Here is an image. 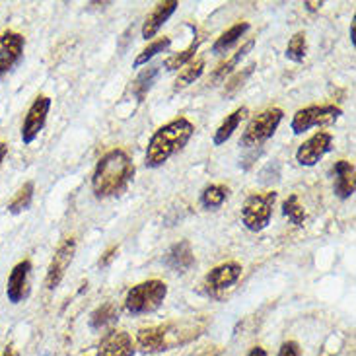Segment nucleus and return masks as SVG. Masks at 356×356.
Masks as SVG:
<instances>
[{
    "mask_svg": "<svg viewBox=\"0 0 356 356\" xmlns=\"http://www.w3.org/2000/svg\"><path fill=\"white\" fill-rule=\"evenodd\" d=\"M31 270V261L24 259L12 269L6 284V296L12 304H19L22 300L28 296V277Z\"/></svg>",
    "mask_w": 356,
    "mask_h": 356,
    "instance_id": "2eb2a0df",
    "label": "nucleus"
},
{
    "mask_svg": "<svg viewBox=\"0 0 356 356\" xmlns=\"http://www.w3.org/2000/svg\"><path fill=\"white\" fill-rule=\"evenodd\" d=\"M241 270H243V267L236 261H228V263H222L218 267L211 269L202 280L204 294L211 298H220L226 290H230L240 280Z\"/></svg>",
    "mask_w": 356,
    "mask_h": 356,
    "instance_id": "6e6552de",
    "label": "nucleus"
},
{
    "mask_svg": "<svg viewBox=\"0 0 356 356\" xmlns=\"http://www.w3.org/2000/svg\"><path fill=\"white\" fill-rule=\"evenodd\" d=\"M117 321H119V309H117L115 304L106 302V304H102L99 308L92 312V316H90V327L96 329V331H102V329L111 327Z\"/></svg>",
    "mask_w": 356,
    "mask_h": 356,
    "instance_id": "412c9836",
    "label": "nucleus"
},
{
    "mask_svg": "<svg viewBox=\"0 0 356 356\" xmlns=\"http://www.w3.org/2000/svg\"><path fill=\"white\" fill-rule=\"evenodd\" d=\"M172 45V39L170 38H162V39H156L152 41L148 47H145L140 53H138V57L135 58V63H133V67L138 68L143 67V65H148V60H152L156 55H160V53H164L165 49Z\"/></svg>",
    "mask_w": 356,
    "mask_h": 356,
    "instance_id": "c85d7f7f",
    "label": "nucleus"
},
{
    "mask_svg": "<svg viewBox=\"0 0 356 356\" xmlns=\"http://www.w3.org/2000/svg\"><path fill=\"white\" fill-rule=\"evenodd\" d=\"M304 6H306V8H308L309 12H316V10H319V8H321V6H323V2H306Z\"/></svg>",
    "mask_w": 356,
    "mask_h": 356,
    "instance_id": "72a5a7b5",
    "label": "nucleus"
},
{
    "mask_svg": "<svg viewBox=\"0 0 356 356\" xmlns=\"http://www.w3.org/2000/svg\"><path fill=\"white\" fill-rule=\"evenodd\" d=\"M282 214H284L294 226H298V228H302V226L306 224V220H308V212H306V209L300 204L298 195H289V197L282 201Z\"/></svg>",
    "mask_w": 356,
    "mask_h": 356,
    "instance_id": "5701e85b",
    "label": "nucleus"
},
{
    "mask_svg": "<svg viewBox=\"0 0 356 356\" xmlns=\"http://www.w3.org/2000/svg\"><path fill=\"white\" fill-rule=\"evenodd\" d=\"M284 55L292 63H302L306 58V55H308V38H306L304 31H296L292 35L289 45H286V53Z\"/></svg>",
    "mask_w": 356,
    "mask_h": 356,
    "instance_id": "cd10ccee",
    "label": "nucleus"
},
{
    "mask_svg": "<svg viewBox=\"0 0 356 356\" xmlns=\"http://www.w3.org/2000/svg\"><path fill=\"white\" fill-rule=\"evenodd\" d=\"M333 150V135L319 131L316 135H312L308 140H304L296 150V162L300 165L312 168L316 165L325 154H329Z\"/></svg>",
    "mask_w": 356,
    "mask_h": 356,
    "instance_id": "9b49d317",
    "label": "nucleus"
},
{
    "mask_svg": "<svg viewBox=\"0 0 356 356\" xmlns=\"http://www.w3.org/2000/svg\"><path fill=\"white\" fill-rule=\"evenodd\" d=\"M250 111H248V107H238L236 111H232L230 115H226V119L222 121V125L216 129V133L212 136V145L214 146H220L224 145L232 135H234V131H238V127L240 123L245 119Z\"/></svg>",
    "mask_w": 356,
    "mask_h": 356,
    "instance_id": "6ab92c4d",
    "label": "nucleus"
},
{
    "mask_svg": "<svg viewBox=\"0 0 356 356\" xmlns=\"http://www.w3.org/2000/svg\"><path fill=\"white\" fill-rule=\"evenodd\" d=\"M165 296H168V284L164 280H145L127 292L125 309L131 316L154 314L164 304Z\"/></svg>",
    "mask_w": 356,
    "mask_h": 356,
    "instance_id": "20e7f679",
    "label": "nucleus"
},
{
    "mask_svg": "<svg viewBox=\"0 0 356 356\" xmlns=\"http://www.w3.org/2000/svg\"><path fill=\"white\" fill-rule=\"evenodd\" d=\"M245 31H250V24H248V22H238V24H234L230 29H226L220 38L214 41L212 53H214V55H222V53L230 51V49L240 41V38Z\"/></svg>",
    "mask_w": 356,
    "mask_h": 356,
    "instance_id": "aec40b11",
    "label": "nucleus"
},
{
    "mask_svg": "<svg viewBox=\"0 0 356 356\" xmlns=\"http://www.w3.org/2000/svg\"><path fill=\"white\" fill-rule=\"evenodd\" d=\"M193 135H195V125L187 117H177L174 121L160 127L154 135L150 136L148 146H146V168L150 170L162 168L172 156L181 152Z\"/></svg>",
    "mask_w": 356,
    "mask_h": 356,
    "instance_id": "f03ea898",
    "label": "nucleus"
},
{
    "mask_svg": "<svg viewBox=\"0 0 356 356\" xmlns=\"http://www.w3.org/2000/svg\"><path fill=\"white\" fill-rule=\"evenodd\" d=\"M158 74H160V67H148L136 76V80L133 82V94H135L138 102H143L146 94L150 92V88L156 82Z\"/></svg>",
    "mask_w": 356,
    "mask_h": 356,
    "instance_id": "a878e982",
    "label": "nucleus"
},
{
    "mask_svg": "<svg viewBox=\"0 0 356 356\" xmlns=\"http://www.w3.org/2000/svg\"><path fill=\"white\" fill-rule=\"evenodd\" d=\"M135 162L121 148H113L99 158L92 175V191L97 199L117 197L135 177Z\"/></svg>",
    "mask_w": 356,
    "mask_h": 356,
    "instance_id": "f257e3e1",
    "label": "nucleus"
},
{
    "mask_svg": "<svg viewBox=\"0 0 356 356\" xmlns=\"http://www.w3.org/2000/svg\"><path fill=\"white\" fill-rule=\"evenodd\" d=\"M199 356H216V353H211V350H207V353H202V355Z\"/></svg>",
    "mask_w": 356,
    "mask_h": 356,
    "instance_id": "4c0bfd02",
    "label": "nucleus"
},
{
    "mask_svg": "<svg viewBox=\"0 0 356 356\" xmlns=\"http://www.w3.org/2000/svg\"><path fill=\"white\" fill-rule=\"evenodd\" d=\"M8 154V145H4V143H0V164L4 162V158Z\"/></svg>",
    "mask_w": 356,
    "mask_h": 356,
    "instance_id": "c9c22d12",
    "label": "nucleus"
},
{
    "mask_svg": "<svg viewBox=\"0 0 356 356\" xmlns=\"http://www.w3.org/2000/svg\"><path fill=\"white\" fill-rule=\"evenodd\" d=\"M74 253H76V240L74 238H65L58 243L57 251L51 259V265H49L47 275H45V289L55 290L63 282L67 269L74 259Z\"/></svg>",
    "mask_w": 356,
    "mask_h": 356,
    "instance_id": "1a4fd4ad",
    "label": "nucleus"
},
{
    "mask_svg": "<svg viewBox=\"0 0 356 356\" xmlns=\"http://www.w3.org/2000/svg\"><path fill=\"white\" fill-rule=\"evenodd\" d=\"M164 265L174 273H187L195 265L191 243L187 240H179L177 243H174L170 250L165 251Z\"/></svg>",
    "mask_w": 356,
    "mask_h": 356,
    "instance_id": "dca6fc26",
    "label": "nucleus"
},
{
    "mask_svg": "<svg viewBox=\"0 0 356 356\" xmlns=\"http://www.w3.org/2000/svg\"><path fill=\"white\" fill-rule=\"evenodd\" d=\"M26 39L16 31H0V78H4L24 57Z\"/></svg>",
    "mask_w": 356,
    "mask_h": 356,
    "instance_id": "f8f14e48",
    "label": "nucleus"
},
{
    "mask_svg": "<svg viewBox=\"0 0 356 356\" xmlns=\"http://www.w3.org/2000/svg\"><path fill=\"white\" fill-rule=\"evenodd\" d=\"M282 117H284V113L279 107H270V109L261 111L259 115H255L248 123L240 138V145L245 146V148H255V146L267 143L270 136L277 133Z\"/></svg>",
    "mask_w": 356,
    "mask_h": 356,
    "instance_id": "423d86ee",
    "label": "nucleus"
},
{
    "mask_svg": "<svg viewBox=\"0 0 356 356\" xmlns=\"http://www.w3.org/2000/svg\"><path fill=\"white\" fill-rule=\"evenodd\" d=\"M255 63H251V65H248L245 68H241V70H238V72H234L230 76V80L226 82V88H224V96L226 97H232L240 88H243V84L250 80V76L255 72Z\"/></svg>",
    "mask_w": 356,
    "mask_h": 356,
    "instance_id": "c756f323",
    "label": "nucleus"
},
{
    "mask_svg": "<svg viewBox=\"0 0 356 356\" xmlns=\"http://www.w3.org/2000/svg\"><path fill=\"white\" fill-rule=\"evenodd\" d=\"M117 253H119V245H113V248H109V250H107L106 253L102 255V259H99V263H97V265H99L102 269L109 267V265H111V261L117 257Z\"/></svg>",
    "mask_w": 356,
    "mask_h": 356,
    "instance_id": "2f4dec72",
    "label": "nucleus"
},
{
    "mask_svg": "<svg viewBox=\"0 0 356 356\" xmlns=\"http://www.w3.org/2000/svg\"><path fill=\"white\" fill-rule=\"evenodd\" d=\"M197 323H165L154 327H143L136 333V347L146 355H158L174 348L177 343H187L197 337Z\"/></svg>",
    "mask_w": 356,
    "mask_h": 356,
    "instance_id": "7ed1b4c3",
    "label": "nucleus"
},
{
    "mask_svg": "<svg viewBox=\"0 0 356 356\" xmlns=\"http://www.w3.org/2000/svg\"><path fill=\"white\" fill-rule=\"evenodd\" d=\"M49 109H51V97L38 96L33 99V104L29 106L28 113L24 117L22 131H19L24 145H31L39 136V133L43 131V127L47 123Z\"/></svg>",
    "mask_w": 356,
    "mask_h": 356,
    "instance_id": "9d476101",
    "label": "nucleus"
},
{
    "mask_svg": "<svg viewBox=\"0 0 356 356\" xmlns=\"http://www.w3.org/2000/svg\"><path fill=\"white\" fill-rule=\"evenodd\" d=\"M0 356H19V355H18V350H16V348L10 345V347H6L4 350H2V355H0Z\"/></svg>",
    "mask_w": 356,
    "mask_h": 356,
    "instance_id": "f704fd0d",
    "label": "nucleus"
},
{
    "mask_svg": "<svg viewBox=\"0 0 356 356\" xmlns=\"http://www.w3.org/2000/svg\"><path fill=\"white\" fill-rule=\"evenodd\" d=\"M277 356H302V348L296 341H286V343H282Z\"/></svg>",
    "mask_w": 356,
    "mask_h": 356,
    "instance_id": "7c9ffc66",
    "label": "nucleus"
},
{
    "mask_svg": "<svg viewBox=\"0 0 356 356\" xmlns=\"http://www.w3.org/2000/svg\"><path fill=\"white\" fill-rule=\"evenodd\" d=\"M33 191H35V183H24L18 189V193L14 195V199L8 202V207H6L8 212H12V214H19V212L28 211L29 207H31V201H33Z\"/></svg>",
    "mask_w": 356,
    "mask_h": 356,
    "instance_id": "393cba45",
    "label": "nucleus"
},
{
    "mask_svg": "<svg viewBox=\"0 0 356 356\" xmlns=\"http://www.w3.org/2000/svg\"><path fill=\"white\" fill-rule=\"evenodd\" d=\"M245 356H269V355H267V350H265L263 347H253Z\"/></svg>",
    "mask_w": 356,
    "mask_h": 356,
    "instance_id": "473e14b6",
    "label": "nucleus"
},
{
    "mask_svg": "<svg viewBox=\"0 0 356 356\" xmlns=\"http://www.w3.org/2000/svg\"><path fill=\"white\" fill-rule=\"evenodd\" d=\"M253 47H255V39H250L248 43H243L241 49H238V51H236L228 60H224L222 65H218V68H216V70L211 74V78H209V84L222 82V80L228 76V74H232V72H234V68L238 67L241 60L248 57V53H251V49Z\"/></svg>",
    "mask_w": 356,
    "mask_h": 356,
    "instance_id": "a211bd4d",
    "label": "nucleus"
},
{
    "mask_svg": "<svg viewBox=\"0 0 356 356\" xmlns=\"http://www.w3.org/2000/svg\"><path fill=\"white\" fill-rule=\"evenodd\" d=\"M177 2L175 0H168V2H158L156 4V8L146 16L145 24H143V39H152L160 31V28L164 26L168 19L172 18V14H174L175 10H177Z\"/></svg>",
    "mask_w": 356,
    "mask_h": 356,
    "instance_id": "f3484780",
    "label": "nucleus"
},
{
    "mask_svg": "<svg viewBox=\"0 0 356 356\" xmlns=\"http://www.w3.org/2000/svg\"><path fill=\"white\" fill-rule=\"evenodd\" d=\"M199 45H201V38L193 39L191 45L187 49H183L181 53H175V55H172V57H168L164 60V68L168 70V72H174V70H179V68L187 67L189 63L193 60V57H195V53L199 51Z\"/></svg>",
    "mask_w": 356,
    "mask_h": 356,
    "instance_id": "b1692460",
    "label": "nucleus"
},
{
    "mask_svg": "<svg viewBox=\"0 0 356 356\" xmlns=\"http://www.w3.org/2000/svg\"><path fill=\"white\" fill-rule=\"evenodd\" d=\"M333 175H335V183H333V191L339 199H350L355 195L356 189V170L353 162L348 160H339L333 165Z\"/></svg>",
    "mask_w": 356,
    "mask_h": 356,
    "instance_id": "4468645a",
    "label": "nucleus"
},
{
    "mask_svg": "<svg viewBox=\"0 0 356 356\" xmlns=\"http://www.w3.org/2000/svg\"><path fill=\"white\" fill-rule=\"evenodd\" d=\"M341 115H343L341 107L331 106V104L329 106H308L294 113L292 121H290V129L294 135H302L316 127L333 125V123H337Z\"/></svg>",
    "mask_w": 356,
    "mask_h": 356,
    "instance_id": "0eeeda50",
    "label": "nucleus"
},
{
    "mask_svg": "<svg viewBox=\"0 0 356 356\" xmlns=\"http://www.w3.org/2000/svg\"><path fill=\"white\" fill-rule=\"evenodd\" d=\"M230 195V189L226 185H220V183H212V185H207L201 193V204L209 211H216L220 209L222 204L226 202Z\"/></svg>",
    "mask_w": 356,
    "mask_h": 356,
    "instance_id": "4be33fe9",
    "label": "nucleus"
},
{
    "mask_svg": "<svg viewBox=\"0 0 356 356\" xmlns=\"http://www.w3.org/2000/svg\"><path fill=\"white\" fill-rule=\"evenodd\" d=\"M350 43L355 45V19H353V24H350Z\"/></svg>",
    "mask_w": 356,
    "mask_h": 356,
    "instance_id": "e433bc0d",
    "label": "nucleus"
},
{
    "mask_svg": "<svg viewBox=\"0 0 356 356\" xmlns=\"http://www.w3.org/2000/svg\"><path fill=\"white\" fill-rule=\"evenodd\" d=\"M204 65H207L204 58H197L195 63H189L187 68H183L181 72H179V76H177V80H175V90H183V88L195 84V80H199L202 76Z\"/></svg>",
    "mask_w": 356,
    "mask_h": 356,
    "instance_id": "bb28decb",
    "label": "nucleus"
},
{
    "mask_svg": "<svg viewBox=\"0 0 356 356\" xmlns=\"http://www.w3.org/2000/svg\"><path fill=\"white\" fill-rule=\"evenodd\" d=\"M277 191L251 193L241 207V224L250 232H263L270 224Z\"/></svg>",
    "mask_w": 356,
    "mask_h": 356,
    "instance_id": "39448f33",
    "label": "nucleus"
},
{
    "mask_svg": "<svg viewBox=\"0 0 356 356\" xmlns=\"http://www.w3.org/2000/svg\"><path fill=\"white\" fill-rule=\"evenodd\" d=\"M97 356H135V343L127 331L109 329L97 345Z\"/></svg>",
    "mask_w": 356,
    "mask_h": 356,
    "instance_id": "ddd939ff",
    "label": "nucleus"
}]
</instances>
